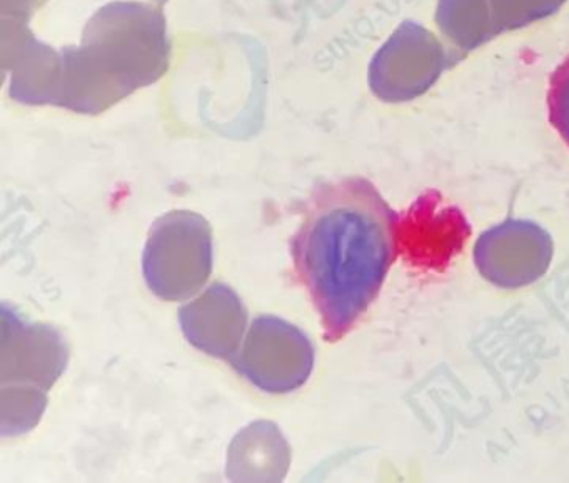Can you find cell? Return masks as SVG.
<instances>
[{
  "label": "cell",
  "instance_id": "6da1fadb",
  "mask_svg": "<svg viewBox=\"0 0 569 483\" xmlns=\"http://www.w3.org/2000/svg\"><path fill=\"white\" fill-rule=\"evenodd\" d=\"M401 220L375 183L346 177L316 187L292 259L321 316L326 342L348 335L398 259Z\"/></svg>",
  "mask_w": 569,
  "mask_h": 483
},
{
  "label": "cell",
  "instance_id": "7a4b0ae2",
  "mask_svg": "<svg viewBox=\"0 0 569 483\" xmlns=\"http://www.w3.org/2000/svg\"><path fill=\"white\" fill-rule=\"evenodd\" d=\"M2 330V435L16 436L38 425L69 352L54 329L26 322L8 305Z\"/></svg>",
  "mask_w": 569,
  "mask_h": 483
},
{
  "label": "cell",
  "instance_id": "3957f363",
  "mask_svg": "<svg viewBox=\"0 0 569 483\" xmlns=\"http://www.w3.org/2000/svg\"><path fill=\"white\" fill-rule=\"evenodd\" d=\"M212 232L201 215L171 212L152 225L142 255L146 282L168 302L191 299L211 276Z\"/></svg>",
  "mask_w": 569,
  "mask_h": 483
},
{
  "label": "cell",
  "instance_id": "277c9868",
  "mask_svg": "<svg viewBox=\"0 0 569 483\" xmlns=\"http://www.w3.org/2000/svg\"><path fill=\"white\" fill-rule=\"evenodd\" d=\"M232 366L252 385L269 393H288L308 382L315 366V349L302 330L278 316L252 322L241 353Z\"/></svg>",
  "mask_w": 569,
  "mask_h": 483
},
{
  "label": "cell",
  "instance_id": "5b68a950",
  "mask_svg": "<svg viewBox=\"0 0 569 483\" xmlns=\"http://www.w3.org/2000/svg\"><path fill=\"white\" fill-rule=\"evenodd\" d=\"M555 253L551 235L529 220H506L476 240V269L501 289H519L548 272Z\"/></svg>",
  "mask_w": 569,
  "mask_h": 483
},
{
  "label": "cell",
  "instance_id": "8992f818",
  "mask_svg": "<svg viewBox=\"0 0 569 483\" xmlns=\"http://www.w3.org/2000/svg\"><path fill=\"white\" fill-rule=\"evenodd\" d=\"M179 322L192 346L216 359L232 360L248 325V309L231 286L214 283L181 306Z\"/></svg>",
  "mask_w": 569,
  "mask_h": 483
},
{
  "label": "cell",
  "instance_id": "52a82bcc",
  "mask_svg": "<svg viewBox=\"0 0 569 483\" xmlns=\"http://www.w3.org/2000/svg\"><path fill=\"white\" fill-rule=\"evenodd\" d=\"M288 466V443L271 422L252 423L229 450L228 476L234 482H281Z\"/></svg>",
  "mask_w": 569,
  "mask_h": 483
},
{
  "label": "cell",
  "instance_id": "ba28073f",
  "mask_svg": "<svg viewBox=\"0 0 569 483\" xmlns=\"http://www.w3.org/2000/svg\"><path fill=\"white\" fill-rule=\"evenodd\" d=\"M549 122L569 147V57H566L549 77Z\"/></svg>",
  "mask_w": 569,
  "mask_h": 483
}]
</instances>
